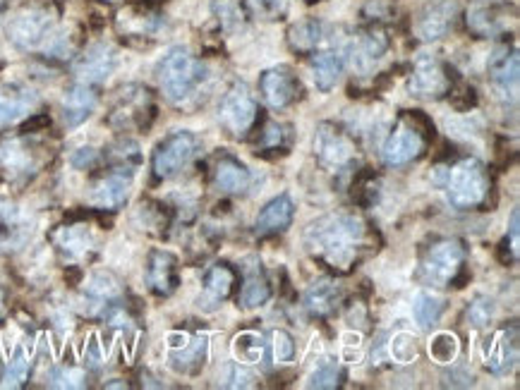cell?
<instances>
[{
    "label": "cell",
    "instance_id": "cell-1",
    "mask_svg": "<svg viewBox=\"0 0 520 390\" xmlns=\"http://www.w3.org/2000/svg\"><path fill=\"white\" fill-rule=\"evenodd\" d=\"M367 228L370 225L353 213L324 216L305 230V247L326 268L348 273L370 249V230Z\"/></svg>",
    "mask_w": 520,
    "mask_h": 390
},
{
    "label": "cell",
    "instance_id": "cell-2",
    "mask_svg": "<svg viewBox=\"0 0 520 390\" xmlns=\"http://www.w3.org/2000/svg\"><path fill=\"white\" fill-rule=\"evenodd\" d=\"M425 137H434L432 120L420 111H405L382 146V158L386 166L398 168L420 158L427 144Z\"/></svg>",
    "mask_w": 520,
    "mask_h": 390
},
{
    "label": "cell",
    "instance_id": "cell-3",
    "mask_svg": "<svg viewBox=\"0 0 520 390\" xmlns=\"http://www.w3.org/2000/svg\"><path fill=\"white\" fill-rule=\"evenodd\" d=\"M441 187L446 190V197H449L453 209H477L480 204H485L489 194V175L485 163L477 161V158H463L456 166L446 170Z\"/></svg>",
    "mask_w": 520,
    "mask_h": 390
},
{
    "label": "cell",
    "instance_id": "cell-4",
    "mask_svg": "<svg viewBox=\"0 0 520 390\" xmlns=\"http://www.w3.org/2000/svg\"><path fill=\"white\" fill-rule=\"evenodd\" d=\"M156 75H159L161 91L166 94V99L173 103H183L190 99L199 84H202L204 67L187 48L178 46L171 48V51L161 58L159 67H156Z\"/></svg>",
    "mask_w": 520,
    "mask_h": 390
},
{
    "label": "cell",
    "instance_id": "cell-5",
    "mask_svg": "<svg viewBox=\"0 0 520 390\" xmlns=\"http://www.w3.org/2000/svg\"><path fill=\"white\" fill-rule=\"evenodd\" d=\"M465 249L458 240H439L425 252L422 259V278L434 288H461L465 280Z\"/></svg>",
    "mask_w": 520,
    "mask_h": 390
},
{
    "label": "cell",
    "instance_id": "cell-6",
    "mask_svg": "<svg viewBox=\"0 0 520 390\" xmlns=\"http://www.w3.org/2000/svg\"><path fill=\"white\" fill-rule=\"evenodd\" d=\"M56 15L46 5H32L17 12L8 22V39L20 51H36L41 44L51 39Z\"/></svg>",
    "mask_w": 520,
    "mask_h": 390
},
{
    "label": "cell",
    "instance_id": "cell-7",
    "mask_svg": "<svg viewBox=\"0 0 520 390\" xmlns=\"http://www.w3.org/2000/svg\"><path fill=\"white\" fill-rule=\"evenodd\" d=\"M259 106L245 82H235L228 87L219 103V123L233 137H245L257 125Z\"/></svg>",
    "mask_w": 520,
    "mask_h": 390
},
{
    "label": "cell",
    "instance_id": "cell-8",
    "mask_svg": "<svg viewBox=\"0 0 520 390\" xmlns=\"http://www.w3.org/2000/svg\"><path fill=\"white\" fill-rule=\"evenodd\" d=\"M197 151H199L197 134H192L190 130H178L168 134V137L163 139L154 151V161H151L154 178L171 180L178 173H183V170L192 163V158L197 156Z\"/></svg>",
    "mask_w": 520,
    "mask_h": 390
},
{
    "label": "cell",
    "instance_id": "cell-9",
    "mask_svg": "<svg viewBox=\"0 0 520 390\" xmlns=\"http://www.w3.org/2000/svg\"><path fill=\"white\" fill-rule=\"evenodd\" d=\"M451 91L453 82L449 75V67L441 63L437 56L422 53V56L415 60L413 75H410V94L425 101H439L444 99V96H449Z\"/></svg>",
    "mask_w": 520,
    "mask_h": 390
},
{
    "label": "cell",
    "instance_id": "cell-10",
    "mask_svg": "<svg viewBox=\"0 0 520 390\" xmlns=\"http://www.w3.org/2000/svg\"><path fill=\"white\" fill-rule=\"evenodd\" d=\"M154 115L156 108L154 101H151L149 89L139 87V84H130V87L120 89L118 101L108 120L118 130H128V127H149Z\"/></svg>",
    "mask_w": 520,
    "mask_h": 390
},
{
    "label": "cell",
    "instance_id": "cell-11",
    "mask_svg": "<svg viewBox=\"0 0 520 390\" xmlns=\"http://www.w3.org/2000/svg\"><path fill=\"white\" fill-rule=\"evenodd\" d=\"M314 156L326 168L341 170L353 163L355 146L336 123H322L317 127V134H314Z\"/></svg>",
    "mask_w": 520,
    "mask_h": 390
},
{
    "label": "cell",
    "instance_id": "cell-12",
    "mask_svg": "<svg viewBox=\"0 0 520 390\" xmlns=\"http://www.w3.org/2000/svg\"><path fill=\"white\" fill-rule=\"evenodd\" d=\"M259 91H262L264 101L269 103L274 111H283L290 103L300 99L302 87L298 77L288 70V67H271L259 79Z\"/></svg>",
    "mask_w": 520,
    "mask_h": 390
},
{
    "label": "cell",
    "instance_id": "cell-13",
    "mask_svg": "<svg viewBox=\"0 0 520 390\" xmlns=\"http://www.w3.org/2000/svg\"><path fill=\"white\" fill-rule=\"evenodd\" d=\"M116 65H118V56L111 46L94 44L89 46L80 58H77L75 77L77 82L94 87V84L106 82V79L113 75V70H116Z\"/></svg>",
    "mask_w": 520,
    "mask_h": 390
},
{
    "label": "cell",
    "instance_id": "cell-14",
    "mask_svg": "<svg viewBox=\"0 0 520 390\" xmlns=\"http://www.w3.org/2000/svg\"><path fill=\"white\" fill-rule=\"evenodd\" d=\"M485 359L487 367L494 374H506L516 367L518 362V328L516 326H504L499 331L492 333V338H487L485 345Z\"/></svg>",
    "mask_w": 520,
    "mask_h": 390
},
{
    "label": "cell",
    "instance_id": "cell-15",
    "mask_svg": "<svg viewBox=\"0 0 520 390\" xmlns=\"http://www.w3.org/2000/svg\"><path fill=\"white\" fill-rule=\"evenodd\" d=\"M178 259L166 249H154L147 261V285L154 295L171 297L178 290Z\"/></svg>",
    "mask_w": 520,
    "mask_h": 390
},
{
    "label": "cell",
    "instance_id": "cell-16",
    "mask_svg": "<svg viewBox=\"0 0 520 390\" xmlns=\"http://www.w3.org/2000/svg\"><path fill=\"white\" fill-rule=\"evenodd\" d=\"M487 70H489V79H492L494 87H497L504 96H511V99H516L518 75H520L516 48L499 46L497 51L492 53V58H489Z\"/></svg>",
    "mask_w": 520,
    "mask_h": 390
},
{
    "label": "cell",
    "instance_id": "cell-17",
    "mask_svg": "<svg viewBox=\"0 0 520 390\" xmlns=\"http://www.w3.org/2000/svg\"><path fill=\"white\" fill-rule=\"evenodd\" d=\"M130 180L132 175L120 173V170H111L106 178H101L92 187L89 201L101 211H118L120 206H125V201L130 197Z\"/></svg>",
    "mask_w": 520,
    "mask_h": 390
},
{
    "label": "cell",
    "instance_id": "cell-18",
    "mask_svg": "<svg viewBox=\"0 0 520 390\" xmlns=\"http://www.w3.org/2000/svg\"><path fill=\"white\" fill-rule=\"evenodd\" d=\"M456 20H458V5L453 3V0H446V3H439L434 5V8H429L425 15L420 17V22H417V36H420L422 41L444 39V36L456 27Z\"/></svg>",
    "mask_w": 520,
    "mask_h": 390
},
{
    "label": "cell",
    "instance_id": "cell-19",
    "mask_svg": "<svg viewBox=\"0 0 520 390\" xmlns=\"http://www.w3.org/2000/svg\"><path fill=\"white\" fill-rule=\"evenodd\" d=\"M116 29L128 39H147L161 29V17L156 12L139 8V5H130V8L118 12Z\"/></svg>",
    "mask_w": 520,
    "mask_h": 390
},
{
    "label": "cell",
    "instance_id": "cell-20",
    "mask_svg": "<svg viewBox=\"0 0 520 390\" xmlns=\"http://www.w3.org/2000/svg\"><path fill=\"white\" fill-rule=\"evenodd\" d=\"M96 91L89 87V84L77 82L75 87H70L63 96V120L68 127L82 125L84 120L92 118V113L96 111Z\"/></svg>",
    "mask_w": 520,
    "mask_h": 390
},
{
    "label": "cell",
    "instance_id": "cell-21",
    "mask_svg": "<svg viewBox=\"0 0 520 390\" xmlns=\"http://www.w3.org/2000/svg\"><path fill=\"white\" fill-rule=\"evenodd\" d=\"M343 302V290L341 285L334 280H317L310 285V290L305 292V309L314 319H326L341 307Z\"/></svg>",
    "mask_w": 520,
    "mask_h": 390
},
{
    "label": "cell",
    "instance_id": "cell-22",
    "mask_svg": "<svg viewBox=\"0 0 520 390\" xmlns=\"http://www.w3.org/2000/svg\"><path fill=\"white\" fill-rule=\"evenodd\" d=\"M293 216H295L293 199H290L288 194H278V197L271 199L262 209V213L257 216L255 230L259 235L283 233V230L293 223Z\"/></svg>",
    "mask_w": 520,
    "mask_h": 390
},
{
    "label": "cell",
    "instance_id": "cell-23",
    "mask_svg": "<svg viewBox=\"0 0 520 390\" xmlns=\"http://www.w3.org/2000/svg\"><path fill=\"white\" fill-rule=\"evenodd\" d=\"M465 20H468V29L477 39H489V36L499 34L504 29V5L482 0V3H475L468 10Z\"/></svg>",
    "mask_w": 520,
    "mask_h": 390
},
{
    "label": "cell",
    "instance_id": "cell-24",
    "mask_svg": "<svg viewBox=\"0 0 520 390\" xmlns=\"http://www.w3.org/2000/svg\"><path fill=\"white\" fill-rule=\"evenodd\" d=\"M214 180L223 192L240 194V192H245L247 187H250L252 175H250V170L245 168V163H240L238 158L221 156L219 163H216Z\"/></svg>",
    "mask_w": 520,
    "mask_h": 390
},
{
    "label": "cell",
    "instance_id": "cell-25",
    "mask_svg": "<svg viewBox=\"0 0 520 390\" xmlns=\"http://www.w3.org/2000/svg\"><path fill=\"white\" fill-rule=\"evenodd\" d=\"M271 297V285H269V278H266L262 264H252L250 268H245V283H243V290H240V307L245 309H257L262 307V304L269 302Z\"/></svg>",
    "mask_w": 520,
    "mask_h": 390
},
{
    "label": "cell",
    "instance_id": "cell-26",
    "mask_svg": "<svg viewBox=\"0 0 520 390\" xmlns=\"http://www.w3.org/2000/svg\"><path fill=\"white\" fill-rule=\"evenodd\" d=\"M322 36H324V27L322 22L314 20H302L298 24H293L288 32V46L293 48L295 53H302V56H310V53L317 51V46L322 44Z\"/></svg>",
    "mask_w": 520,
    "mask_h": 390
},
{
    "label": "cell",
    "instance_id": "cell-27",
    "mask_svg": "<svg viewBox=\"0 0 520 390\" xmlns=\"http://www.w3.org/2000/svg\"><path fill=\"white\" fill-rule=\"evenodd\" d=\"M235 283H238V276L228 264H216L211 266L204 276V290L214 302H223L233 295Z\"/></svg>",
    "mask_w": 520,
    "mask_h": 390
},
{
    "label": "cell",
    "instance_id": "cell-28",
    "mask_svg": "<svg viewBox=\"0 0 520 390\" xmlns=\"http://www.w3.org/2000/svg\"><path fill=\"white\" fill-rule=\"evenodd\" d=\"M312 72H314V84H317V89L324 91V94H329L343 75V60L341 56H336V53H322V56L314 58Z\"/></svg>",
    "mask_w": 520,
    "mask_h": 390
},
{
    "label": "cell",
    "instance_id": "cell-29",
    "mask_svg": "<svg viewBox=\"0 0 520 390\" xmlns=\"http://www.w3.org/2000/svg\"><path fill=\"white\" fill-rule=\"evenodd\" d=\"M207 343V335H202L195 343L187 345L183 352L171 355V367L175 371H183V374H197L204 367V359H207Z\"/></svg>",
    "mask_w": 520,
    "mask_h": 390
},
{
    "label": "cell",
    "instance_id": "cell-30",
    "mask_svg": "<svg viewBox=\"0 0 520 390\" xmlns=\"http://www.w3.org/2000/svg\"><path fill=\"white\" fill-rule=\"evenodd\" d=\"M108 161H111V170H120V173H135L142 163V154H139V144L132 139H120L118 144L111 146L108 151Z\"/></svg>",
    "mask_w": 520,
    "mask_h": 390
},
{
    "label": "cell",
    "instance_id": "cell-31",
    "mask_svg": "<svg viewBox=\"0 0 520 390\" xmlns=\"http://www.w3.org/2000/svg\"><path fill=\"white\" fill-rule=\"evenodd\" d=\"M389 51V36L382 27H374L365 29L358 36V53H360V60H367V63H374V60H379L384 56V53Z\"/></svg>",
    "mask_w": 520,
    "mask_h": 390
},
{
    "label": "cell",
    "instance_id": "cell-32",
    "mask_svg": "<svg viewBox=\"0 0 520 390\" xmlns=\"http://www.w3.org/2000/svg\"><path fill=\"white\" fill-rule=\"evenodd\" d=\"M413 314L420 328H432L441 319V314H444V300L432 295V292H422V295H417Z\"/></svg>",
    "mask_w": 520,
    "mask_h": 390
},
{
    "label": "cell",
    "instance_id": "cell-33",
    "mask_svg": "<svg viewBox=\"0 0 520 390\" xmlns=\"http://www.w3.org/2000/svg\"><path fill=\"white\" fill-rule=\"evenodd\" d=\"M58 247L63 249V252H68L70 257H77V254H84L92 245V235L87 233V228H82V225H70V228H60L58 235Z\"/></svg>",
    "mask_w": 520,
    "mask_h": 390
},
{
    "label": "cell",
    "instance_id": "cell-34",
    "mask_svg": "<svg viewBox=\"0 0 520 390\" xmlns=\"http://www.w3.org/2000/svg\"><path fill=\"white\" fill-rule=\"evenodd\" d=\"M494 312H497L494 302L489 300V297L480 295V297H475V300L468 304V312H465V319H468V324L473 326V328H477V331H482V328L492 326Z\"/></svg>",
    "mask_w": 520,
    "mask_h": 390
},
{
    "label": "cell",
    "instance_id": "cell-35",
    "mask_svg": "<svg viewBox=\"0 0 520 390\" xmlns=\"http://www.w3.org/2000/svg\"><path fill=\"white\" fill-rule=\"evenodd\" d=\"M288 127L286 125H278V123H266L262 130V137H259V151L257 154H266V151H286L288 149Z\"/></svg>",
    "mask_w": 520,
    "mask_h": 390
},
{
    "label": "cell",
    "instance_id": "cell-36",
    "mask_svg": "<svg viewBox=\"0 0 520 390\" xmlns=\"http://www.w3.org/2000/svg\"><path fill=\"white\" fill-rule=\"evenodd\" d=\"M29 359L24 355V350H17L15 357L10 359L8 367H5V374H3V381H0V386L3 388H22L24 383L29 379Z\"/></svg>",
    "mask_w": 520,
    "mask_h": 390
},
{
    "label": "cell",
    "instance_id": "cell-37",
    "mask_svg": "<svg viewBox=\"0 0 520 390\" xmlns=\"http://www.w3.org/2000/svg\"><path fill=\"white\" fill-rule=\"evenodd\" d=\"M29 103H32V99H27L24 94H0V127L20 118L29 108Z\"/></svg>",
    "mask_w": 520,
    "mask_h": 390
},
{
    "label": "cell",
    "instance_id": "cell-38",
    "mask_svg": "<svg viewBox=\"0 0 520 390\" xmlns=\"http://www.w3.org/2000/svg\"><path fill=\"white\" fill-rule=\"evenodd\" d=\"M214 12L219 15L223 27H240L245 17V8L240 0H214Z\"/></svg>",
    "mask_w": 520,
    "mask_h": 390
},
{
    "label": "cell",
    "instance_id": "cell-39",
    "mask_svg": "<svg viewBox=\"0 0 520 390\" xmlns=\"http://www.w3.org/2000/svg\"><path fill=\"white\" fill-rule=\"evenodd\" d=\"M341 369H338V364H331V362H324L322 367L314 369L310 381H307V386L310 388H338L341 386Z\"/></svg>",
    "mask_w": 520,
    "mask_h": 390
},
{
    "label": "cell",
    "instance_id": "cell-40",
    "mask_svg": "<svg viewBox=\"0 0 520 390\" xmlns=\"http://www.w3.org/2000/svg\"><path fill=\"white\" fill-rule=\"evenodd\" d=\"M429 352H432V357L437 359V362H441V364L453 362V359H456V352H458L456 338H453L451 333L434 335L432 345H429Z\"/></svg>",
    "mask_w": 520,
    "mask_h": 390
},
{
    "label": "cell",
    "instance_id": "cell-41",
    "mask_svg": "<svg viewBox=\"0 0 520 390\" xmlns=\"http://www.w3.org/2000/svg\"><path fill=\"white\" fill-rule=\"evenodd\" d=\"M252 381H255L252 371L240 367V362L226 364V369L221 371V386L226 388H250Z\"/></svg>",
    "mask_w": 520,
    "mask_h": 390
},
{
    "label": "cell",
    "instance_id": "cell-42",
    "mask_svg": "<svg viewBox=\"0 0 520 390\" xmlns=\"http://www.w3.org/2000/svg\"><path fill=\"white\" fill-rule=\"evenodd\" d=\"M271 350H274L276 362H293L295 357V340L288 331H274L271 333Z\"/></svg>",
    "mask_w": 520,
    "mask_h": 390
},
{
    "label": "cell",
    "instance_id": "cell-43",
    "mask_svg": "<svg viewBox=\"0 0 520 390\" xmlns=\"http://www.w3.org/2000/svg\"><path fill=\"white\" fill-rule=\"evenodd\" d=\"M51 386L53 388H84V371L75 367H60L51 374Z\"/></svg>",
    "mask_w": 520,
    "mask_h": 390
},
{
    "label": "cell",
    "instance_id": "cell-44",
    "mask_svg": "<svg viewBox=\"0 0 520 390\" xmlns=\"http://www.w3.org/2000/svg\"><path fill=\"white\" fill-rule=\"evenodd\" d=\"M247 3L262 20H276L283 10V0H247Z\"/></svg>",
    "mask_w": 520,
    "mask_h": 390
},
{
    "label": "cell",
    "instance_id": "cell-45",
    "mask_svg": "<svg viewBox=\"0 0 520 390\" xmlns=\"http://www.w3.org/2000/svg\"><path fill=\"white\" fill-rule=\"evenodd\" d=\"M94 161H96V151L92 146H82V149H77L75 156H72V166L80 170L94 166Z\"/></svg>",
    "mask_w": 520,
    "mask_h": 390
},
{
    "label": "cell",
    "instance_id": "cell-46",
    "mask_svg": "<svg viewBox=\"0 0 520 390\" xmlns=\"http://www.w3.org/2000/svg\"><path fill=\"white\" fill-rule=\"evenodd\" d=\"M3 314H5V295L0 292V319H3Z\"/></svg>",
    "mask_w": 520,
    "mask_h": 390
},
{
    "label": "cell",
    "instance_id": "cell-47",
    "mask_svg": "<svg viewBox=\"0 0 520 390\" xmlns=\"http://www.w3.org/2000/svg\"><path fill=\"white\" fill-rule=\"evenodd\" d=\"M106 3H118V0H106Z\"/></svg>",
    "mask_w": 520,
    "mask_h": 390
},
{
    "label": "cell",
    "instance_id": "cell-48",
    "mask_svg": "<svg viewBox=\"0 0 520 390\" xmlns=\"http://www.w3.org/2000/svg\"><path fill=\"white\" fill-rule=\"evenodd\" d=\"M0 10H3V0H0Z\"/></svg>",
    "mask_w": 520,
    "mask_h": 390
},
{
    "label": "cell",
    "instance_id": "cell-49",
    "mask_svg": "<svg viewBox=\"0 0 520 390\" xmlns=\"http://www.w3.org/2000/svg\"><path fill=\"white\" fill-rule=\"evenodd\" d=\"M307 3H314V0H307Z\"/></svg>",
    "mask_w": 520,
    "mask_h": 390
},
{
    "label": "cell",
    "instance_id": "cell-50",
    "mask_svg": "<svg viewBox=\"0 0 520 390\" xmlns=\"http://www.w3.org/2000/svg\"><path fill=\"white\" fill-rule=\"evenodd\" d=\"M0 67H3V65H0Z\"/></svg>",
    "mask_w": 520,
    "mask_h": 390
}]
</instances>
